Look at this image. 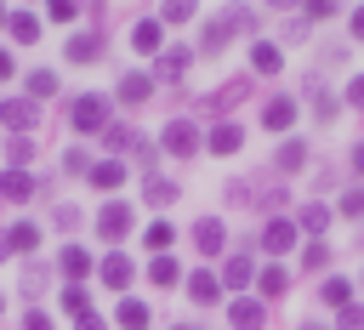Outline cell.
<instances>
[{
    "label": "cell",
    "mask_w": 364,
    "mask_h": 330,
    "mask_svg": "<svg viewBox=\"0 0 364 330\" xmlns=\"http://www.w3.org/2000/svg\"><path fill=\"white\" fill-rule=\"evenodd\" d=\"M108 125H114V102H108L102 91H80V97L68 102V131H80V137L97 131V137H102Z\"/></svg>",
    "instance_id": "1"
},
{
    "label": "cell",
    "mask_w": 364,
    "mask_h": 330,
    "mask_svg": "<svg viewBox=\"0 0 364 330\" xmlns=\"http://www.w3.org/2000/svg\"><path fill=\"white\" fill-rule=\"evenodd\" d=\"M159 148H165L171 159H193V154L205 148V131H199L193 119H171V125L159 131Z\"/></svg>",
    "instance_id": "2"
},
{
    "label": "cell",
    "mask_w": 364,
    "mask_h": 330,
    "mask_svg": "<svg viewBox=\"0 0 364 330\" xmlns=\"http://www.w3.org/2000/svg\"><path fill=\"white\" fill-rule=\"evenodd\" d=\"M256 245H262L267 256H290V250L301 245V233H296V222H290V216H267V222H262V233H256Z\"/></svg>",
    "instance_id": "3"
},
{
    "label": "cell",
    "mask_w": 364,
    "mask_h": 330,
    "mask_svg": "<svg viewBox=\"0 0 364 330\" xmlns=\"http://www.w3.org/2000/svg\"><path fill=\"white\" fill-rule=\"evenodd\" d=\"M250 97V80H228V85H216V91H205L199 97V114H216V119H228L239 102Z\"/></svg>",
    "instance_id": "4"
},
{
    "label": "cell",
    "mask_w": 364,
    "mask_h": 330,
    "mask_svg": "<svg viewBox=\"0 0 364 330\" xmlns=\"http://www.w3.org/2000/svg\"><path fill=\"white\" fill-rule=\"evenodd\" d=\"M131 228H136V216H131V205H125V199H108V205L97 211V233H102L108 245L131 239Z\"/></svg>",
    "instance_id": "5"
},
{
    "label": "cell",
    "mask_w": 364,
    "mask_h": 330,
    "mask_svg": "<svg viewBox=\"0 0 364 330\" xmlns=\"http://www.w3.org/2000/svg\"><path fill=\"white\" fill-rule=\"evenodd\" d=\"M97 279H102V284L119 296V290H131V279H136V262H131L125 250H108V256L97 262Z\"/></svg>",
    "instance_id": "6"
},
{
    "label": "cell",
    "mask_w": 364,
    "mask_h": 330,
    "mask_svg": "<svg viewBox=\"0 0 364 330\" xmlns=\"http://www.w3.org/2000/svg\"><path fill=\"white\" fill-rule=\"evenodd\" d=\"M34 119H40V102H28V97H11V102H0V131H11V137H28V131H34Z\"/></svg>",
    "instance_id": "7"
},
{
    "label": "cell",
    "mask_w": 364,
    "mask_h": 330,
    "mask_svg": "<svg viewBox=\"0 0 364 330\" xmlns=\"http://www.w3.org/2000/svg\"><path fill=\"white\" fill-rule=\"evenodd\" d=\"M34 250H40V228H34V222L0 228V262H6V256H34Z\"/></svg>",
    "instance_id": "8"
},
{
    "label": "cell",
    "mask_w": 364,
    "mask_h": 330,
    "mask_svg": "<svg viewBox=\"0 0 364 330\" xmlns=\"http://www.w3.org/2000/svg\"><path fill=\"white\" fill-rule=\"evenodd\" d=\"M296 119H301V102H296L290 91H279V97L262 102V125H267V131H290Z\"/></svg>",
    "instance_id": "9"
},
{
    "label": "cell",
    "mask_w": 364,
    "mask_h": 330,
    "mask_svg": "<svg viewBox=\"0 0 364 330\" xmlns=\"http://www.w3.org/2000/svg\"><path fill=\"white\" fill-rule=\"evenodd\" d=\"M57 273H63L68 284H85V273H97V262H91V250H85V245H74V239H68V245L57 250Z\"/></svg>",
    "instance_id": "10"
},
{
    "label": "cell",
    "mask_w": 364,
    "mask_h": 330,
    "mask_svg": "<svg viewBox=\"0 0 364 330\" xmlns=\"http://www.w3.org/2000/svg\"><path fill=\"white\" fill-rule=\"evenodd\" d=\"M216 279H222V290H239V296H245V284H256V256H250V250H233Z\"/></svg>",
    "instance_id": "11"
},
{
    "label": "cell",
    "mask_w": 364,
    "mask_h": 330,
    "mask_svg": "<svg viewBox=\"0 0 364 330\" xmlns=\"http://www.w3.org/2000/svg\"><path fill=\"white\" fill-rule=\"evenodd\" d=\"M228 324H233V330H262V324H267L262 296H233V302H228Z\"/></svg>",
    "instance_id": "12"
},
{
    "label": "cell",
    "mask_w": 364,
    "mask_h": 330,
    "mask_svg": "<svg viewBox=\"0 0 364 330\" xmlns=\"http://www.w3.org/2000/svg\"><path fill=\"white\" fill-rule=\"evenodd\" d=\"M188 68H193V46H165L154 57V80H182Z\"/></svg>",
    "instance_id": "13"
},
{
    "label": "cell",
    "mask_w": 364,
    "mask_h": 330,
    "mask_svg": "<svg viewBox=\"0 0 364 330\" xmlns=\"http://www.w3.org/2000/svg\"><path fill=\"white\" fill-rule=\"evenodd\" d=\"M114 97H119L125 108H142V102L154 97V74H142V68H131V74H119V85H114Z\"/></svg>",
    "instance_id": "14"
},
{
    "label": "cell",
    "mask_w": 364,
    "mask_h": 330,
    "mask_svg": "<svg viewBox=\"0 0 364 330\" xmlns=\"http://www.w3.org/2000/svg\"><path fill=\"white\" fill-rule=\"evenodd\" d=\"M205 148H210V154H239V148H245V125H239V119H216V125L205 131Z\"/></svg>",
    "instance_id": "15"
},
{
    "label": "cell",
    "mask_w": 364,
    "mask_h": 330,
    "mask_svg": "<svg viewBox=\"0 0 364 330\" xmlns=\"http://www.w3.org/2000/svg\"><path fill=\"white\" fill-rule=\"evenodd\" d=\"M222 245H228L222 216H199V222H193V250H199V256H222Z\"/></svg>",
    "instance_id": "16"
},
{
    "label": "cell",
    "mask_w": 364,
    "mask_h": 330,
    "mask_svg": "<svg viewBox=\"0 0 364 330\" xmlns=\"http://www.w3.org/2000/svg\"><path fill=\"white\" fill-rule=\"evenodd\" d=\"M182 290H188L199 307H216V302H222V279H216L210 267H193V273L182 279Z\"/></svg>",
    "instance_id": "17"
},
{
    "label": "cell",
    "mask_w": 364,
    "mask_h": 330,
    "mask_svg": "<svg viewBox=\"0 0 364 330\" xmlns=\"http://www.w3.org/2000/svg\"><path fill=\"white\" fill-rule=\"evenodd\" d=\"M63 57H68V63H80V68H85V63H97V57H102V28H85V34H68V46H63Z\"/></svg>",
    "instance_id": "18"
},
{
    "label": "cell",
    "mask_w": 364,
    "mask_h": 330,
    "mask_svg": "<svg viewBox=\"0 0 364 330\" xmlns=\"http://www.w3.org/2000/svg\"><path fill=\"white\" fill-rule=\"evenodd\" d=\"M131 46H136L142 57H159V51H165V23H159V17H142V23L131 28Z\"/></svg>",
    "instance_id": "19"
},
{
    "label": "cell",
    "mask_w": 364,
    "mask_h": 330,
    "mask_svg": "<svg viewBox=\"0 0 364 330\" xmlns=\"http://www.w3.org/2000/svg\"><path fill=\"white\" fill-rule=\"evenodd\" d=\"M34 193H40V182H34L28 171H6V176H0V199H11V205H28Z\"/></svg>",
    "instance_id": "20"
},
{
    "label": "cell",
    "mask_w": 364,
    "mask_h": 330,
    "mask_svg": "<svg viewBox=\"0 0 364 330\" xmlns=\"http://www.w3.org/2000/svg\"><path fill=\"white\" fill-rule=\"evenodd\" d=\"M228 40H233L228 17H210V23H199V57H216V51H222Z\"/></svg>",
    "instance_id": "21"
},
{
    "label": "cell",
    "mask_w": 364,
    "mask_h": 330,
    "mask_svg": "<svg viewBox=\"0 0 364 330\" xmlns=\"http://www.w3.org/2000/svg\"><path fill=\"white\" fill-rule=\"evenodd\" d=\"M125 182V159H91V188L97 193H114Z\"/></svg>",
    "instance_id": "22"
},
{
    "label": "cell",
    "mask_w": 364,
    "mask_h": 330,
    "mask_svg": "<svg viewBox=\"0 0 364 330\" xmlns=\"http://www.w3.org/2000/svg\"><path fill=\"white\" fill-rule=\"evenodd\" d=\"M290 222H296V233H307V239H318V233L330 228V205H318V199H313V205H301V211H296Z\"/></svg>",
    "instance_id": "23"
},
{
    "label": "cell",
    "mask_w": 364,
    "mask_h": 330,
    "mask_svg": "<svg viewBox=\"0 0 364 330\" xmlns=\"http://www.w3.org/2000/svg\"><path fill=\"white\" fill-rule=\"evenodd\" d=\"M256 290H262V302H279V296L290 290V267H279V262H267V267L256 273Z\"/></svg>",
    "instance_id": "24"
},
{
    "label": "cell",
    "mask_w": 364,
    "mask_h": 330,
    "mask_svg": "<svg viewBox=\"0 0 364 330\" xmlns=\"http://www.w3.org/2000/svg\"><path fill=\"white\" fill-rule=\"evenodd\" d=\"M148 302H136V296H119V307H114V324L119 330H148Z\"/></svg>",
    "instance_id": "25"
},
{
    "label": "cell",
    "mask_w": 364,
    "mask_h": 330,
    "mask_svg": "<svg viewBox=\"0 0 364 330\" xmlns=\"http://www.w3.org/2000/svg\"><path fill=\"white\" fill-rule=\"evenodd\" d=\"M301 165H307V142H301V137H284V142H279V154H273V171H284V176H290V171H301Z\"/></svg>",
    "instance_id": "26"
},
{
    "label": "cell",
    "mask_w": 364,
    "mask_h": 330,
    "mask_svg": "<svg viewBox=\"0 0 364 330\" xmlns=\"http://www.w3.org/2000/svg\"><path fill=\"white\" fill-rule=\"evenodd\" d=\"M250 68H256V74H279V68H284V51H279L273 40H256V46H250Z\"/></svg>",
    "instance_id": "27"
},
{
    "label": "cell",
    "mask_w": 364,
    "mask_h": 330,
    "mask_svg": "<svg viewBox=\"0 0 364 330\" xmlns=\"http://www.w3.org/2000/svg\"><path fill=\"white\" fill-rule=\"evenodd\" d=\"M318 302H324V307H336V313H341V307H353V284H347V279H341V273H330V279H324V284H318Z\"/></svg>",
    "instance_id": "28"
},
{
    "label": "cell",
    "mask_w": 364,
    "mask_h": 330,
    "mask_svg": "<svg viewBox=\"0 0 364 330\" xmlns=\"http://www.w3.org/2000/svg\"><path fill=\"white\" fill-rule=\"evenodd\" d=\"M142 199H148V205H159V211H165V205H176V199H182V188H176V182H171V176H159V171H154V176H148V193H142Z\"/></svg>",
    "instance_id": "29"
},
{
    "label": "cell",
    "mask_w": 364,
    "mask_h": 330,
    "mask_svg": "<svg viewBox=\"0 0 364 330\" xmlns=\"http://www.w3.org/2000/svg\"><path fill=\"white\" fill-rule=\"evenodd\" d=\"M148 284H159V290L182 284V267H176V256H154V262H148Z\"/></svg>",
    "instance_id": "30"
},
{
    "label": "cell",
    "mask_w": 364,
    "mask_h": 330,
    "mask_svg": "<svg viewBox=\"0 0 364 330\" xmlns=\"http://www.w3.org/2000/svg\"><path fill=\"white\" fill-rule=\"evenodd\" d=\"M6 28H11V40H17V46H34V40H40V17H28V11H11V17H6Z\"/></svg>",
    "instance_id": "31"
},
{
    "label": "cell",
    "mask_w": 364,
    "mask_h": 330,
    "mask_svg": "<svg viewBox=\"0 0 364 330\" xmlns=\"http://www.w3.org/2000/svg\"><path fill=\"white\" fill-rule=\"evenodd\" d=\"M142 245H148L154 256H171V245H176V228H171V222H148V233H142Z\"/></svg>",
    "instance_id": "32"
},
{
    "label": "cell",
    "mask_w": 364,
    "mask_h": 330,
    "mask_svg": "<svg viewBox=\"0 0 364 330\" xmlns=\"http://www.w3.org/2000/svg\"><path fill=\"white\" fill-rule=\"evenodd\" d=\"M57 302H63V313H68V319H85V313H91V290H85V284H63V296H57Z\"/></svg>",
    "instance_id": "33"
},
{
    "label": "cell",
    "mask_w": 364,
    "mask_h": 330,
    "mask_svg": "<svg viewBox=\"0 0 364 330\" xmlns=\"http://www.w3.org/2000/svg\"><path fill=\"white\" fill-rule=\"evenodd\" d=\"M46 97H57V68H34L28 74V102H46Z\"/></svg>",
    "instance_id": "34"
},
{
    "label": "cell",
    "mask_w": 364,
    "mask_h": 330,
    "mask_svg": "<svg viewBox=\"0 0 364 330\" xmlns=\"http://www.w3.org/2000/svg\"><path fill=\"white\" fill-rule=\"evenodd\" d=\"M102 148H108V154H114V159H119V154H125V148H136V131H131V125H119V119H114V125H108V131H102Z\"/></svg>",
    "instance_id": "35"
},
{
    "label": "cell",
    "mask_w": 364,
    "mask_h": 330,
    "mask_svg": "<svg viewBox=\"0 0 364 330\" xmlns=\"http://www.w3.org/2000/svg\"><path fill=\"white\" fill-rule=\"evenodd\" d=\"M6 159H11L6 171H28V159H34V142H28V137H11V142H6Z\"/></svg>",
    "instance_id": "36"
},
{
    "label": "cell",
    "mask_w": 364,
    "mask_h": 330,
    "mask_svg": "<svg viewBox=\"0 0 364 330\" xmlns=\"http://www.w3.org/2000/svg\"><path fill=\"white\" fill-rule=\"evenodd\" d=\"M336 114H341V97H330V91H318V85H313V119H324V125H330Z\"/></svg>",
    "instance_id": "37"
},
{
    "label": "cell",
    "mask_w": 364,
    "mask_h": 330,
    "mask_svg": "<svg viewBox=\"0 0 364 330\" xmlns=\"http://www.w3.org/2000/svg\"><path fill=\"white\" fill-rule=\"evenodd\" d=\"M336 216H347V222H358V216H364V188H347V193L336 199Z\"/></svg>",
    "instance_id": "38"
},
{
    "label": "cell",
    "mask_w": 364,
    "mask_h": 330,
    "mask_svg": "<svg viewBox=\"0 0 364 330\" xmlns=\"http://www.w3.org/2000/svg\"><path fill=\"white\" fill-rule=\"evenodd\" d=\"M228 28L233 34H256V11L250 6H228Z\"/></svg>",
    "instance_id": "39"
},
{
    "label": "cell",
    "mask_w": 364,
    "mask_h": 330,
    "mask_svg": "<svg viewBox=\"0 0 364 330\" xmlns=\"http://www.w3.org/2000/svg\"><path fill=\"white\" fill-rule=\"evenodd\" d=\"M324 262H330V245H324V239H307V245H301V267H313V273H318Z\"/></svg>",
    "instance_id": "40"
},
{
    "label": "cell",
    "mask_w": 364,
    "mask_h": 330,
    "mask_svg": "<svg viewBox=\"0 0 364 330\" xmlns=\"http://www.w3.org/2000/svg\"><path fill=\"white\" fill-rule=\"evenodd\" d=\"M336 11H341L336 0H307V6H301V17H307V23H330Z\"/></svg>",
    "instance_id": "41"
},
{
    "label": "cell",
    "mask_w": 364,
    "mask_h": 330,
    "mask_svg": "<svg viewBox=\"0 0 364 330\" xmlns=\"http://www.w3.org/2000/svg\"><path fill=\"white\" fill-rule=\"evenodd\" d=\"M193 11H199V6H188V0H171V6H159V23H193Z\"/></svg>",
    "instance_id": "42"
},
{
    "label": "cell",
    "mask_w": 364,
    "mask_h": 330,
    "mask_svg": "<svg viewBox=\"0 0 364 330\" xmlns=\"http://www.w3.org/2000/svg\"><path fill=\"white\" fill-rule=\"evenodd\" d=\"M131 154H136V165H142V171L154 176V165H159V142H148V137H136V148H131Z\"/></svg>",
    "instance_id": "43"
},
{
    "label": "cell",
    "mask_w": 364,
    "mask_h": 330,
    "mask_svg": "<svg viewBox=\"0 0 364 330\" xmlns=\"http://www.w3.org/2000/svg\"><path fill=\"white\" fill-rule=\"evenodd\" d=\"M63 171H68V176H91V154H85V148H68V154H63Z\"/></svg>",
    "instance_id": "44"
},
{
    "label": "cell",
    "mask_w": 364,
    "mask_h": 330,
    "mask_svg": "<svg viewBox=\"0 0 364 330\" xmlns=\"http://www.w3.org/2000/svg\"><path fill=\"white\" fill-rule=\"evenodd\" d=\"M80 11H85V6H74V0H51V6H46V17H51V23H74Z\"/></svg>",
    "instance_id": "45"
},
{
    "label": "cell",
    "mask_w": 364,
    "mask_h": 330,
    "mask_svg": "<svg viewBox=\"0 0 364 330\" xmlns=\"http://www.w3.org/2000/svg\"><path fill=\"white\" fill-rule=\"evenodd\" d=\"M222 193H228V205H256V188H250V182H239V176H233Z\"/></svg>",
    "instance_id": "46"
},
{
    "label": "cell",
    "mask_w": 364,
    "mask_h": 330,
    "mask_svg": "<svg viewBox=\"0 0 364 330\" xmlns=\"http://www.w3.org/2000/svg\"><path fill=\"white\" fill-rule=\"evenodd\" d=\"M336 330H364V302L341 307V313H336Z\"/></svg>",
    "instance_id": "47"
},
{
    "label": "cell",
    "mask_w": 364,
    "mask_h": 330,
    "mask_svg": "<svg viewBox=\"0 0 364 330\" xmlns=\"http://www.w3.org/2000/svg\"><path fill=\"white\" fill-rule=\"evenodd\" d=\"M51 222H57L63 233H74V228H80V205H57V211H51Z\"/></svg>",
    "instance_id": "48"
},
{
    "label": "cell",
    "mask_w": 364,
    "mask_h": 330,
    "mask_svg": "<svg viewBox=\"0 0 364 330\" xmlns=\"http://www.w3.org/2000/svg\"><path fill=\"white\" fill-rule=\"evenodd\" d=\"M46 279H51V273H46V267L34 262V267L23 273V296H40V290H46Z\"/></svg>",
    "instance_id": "49"
},
{
    "label": "cell",
    "mask_w": 364,
    "mask_h": 330,
    "mask_svg": "<svg viewBox=\"0 0 364 330\" xmlns=\"http://www.w3.org/2000/svg\"><path fill=\"white\" fill-rule=\"evenodd\" d=\"M341 102H347V108H364V74H353V80H347V91H341Z\"/></svg>",
    "instance_id": "50"
},
{
    "label": "cell",
    "mask_w": 364,
    "mask_h": 330,
    "mask_svg": "<svg viewBox=\"0 0 364 330\" xmlns=\"http://www.w3.org/2000/svg\"><path fill=\"white\" fill-rule=\"evenodd\" d=\"M23 330H57V324H51V313H40V307H28V313H23Z\"/></svg>",
    "instance_id": "51"
},
{
    "label": "cell",
    "mask_w": 364,
    "mask_h": 330,
    "mask_svg": "<svg viewBox=\"0 0 364 330\" xmlns=\"http://www.w3.org/2000/svg\"><path fill=\"white\" fill-rule=\"evenodd\" d=\"M284 40H307V17H290L284 23Z\"/></svg>",
    "instance_id": "52"
},
{
    "label": "cell",
    "mask_w": 364,
    "mask_h": 330,
    "mask_svg": "<svg viewBox=\"0 0 364 330\" xmlns=\"http://www.w3.org/2000/svg\"><path fill=\"white\" fill-rule=\"evenodd\" d=\"M347 34H353V40H364V6H353V17H347Z\"/></svg>",
    "instance_id": "53"
},
{
    "label": "cell",
    "mask_w": 364,
    "mask_h": 330,
    "mask_svg": "<svg viewBox=\"0 0 364 330\" xmlns=\"http://www.w3.org/2000/svg\"><path fill=\"white\" fill-rule=\"evenodd\" d=\"M11 74H17V57H11L6 46H0V80H11Z\"/></svg>",
    "instance_id": "54"
},
{
    "label": "cell",
    "mask_w": 364,
    "mask_h": 330,
    "mask_svg": "<svg viewBox=\"0 0 364 330\" xmlns=\"http://www.w3.org/2000/svg\"><path fill=\"white\" fill-rule=\"evenodd\" d=\"M74 330H108V319H102V313H85V319H80Z\"/></svg>",
    "instance_id": "55"
},
{
    "label": "cell",
    "mask_w": 364,
    "mask_h": 330,
    "mask_svg": "<svg viewBox=\"0 0 364 330\" xmlns=\"http://www.w3.org/2000/svg\"><path fill=\"white\" fill-rule=\"evenodd\" d=\"M353 171L364 176V142H353Z\"/></svg>",
    "instance_id": "56"
},
{
    "label": "cell",
    "mask_w": 364,
    "mask_h": 330,
    "mask_svg": "<svg viewBox=\"0 0 364 330\" xmlns=\"http://www.w3.org/2000/svg\"><path fill=\"white\" fill-rule=\"evenodd\" d=\"M296 330H324V324H318V319H307V324H296Z\"/></svg>",
    "instance_id": "57"
},
{
    "label": "cell",
    "mask_w": 364,
    "mask_h": 330,
    "mask_svg": "<svg viewBox=\"0 0 364 330\" xmlns=\"http://www.w3.org/2000/svg\"><path fill=\"white\" fill-rule=\"evenodd\" d=\"M6 17H11V11H6V6H0V28H6Z\"/></svg>",
    "instance_id": "58"
},
{
    "label": "cell",
    "mask_w": 364,
    "mask_h": 330,
    "mask_svg": "<svg viewBox=\"0 0 364 330\" xmlns=\"http://www.w3.org/2000/svg\"><path fill=\"white\" fill-rule=\"evenodd\" d=\"M171 330H193V324H171Z\"/></svg>",
    "instance_id": "59"
},
{
    "label": "cell",
    "mask_w": 364,
    "mask_h": 330,
    "mask_svg": "<svg viewBox=\"0 0 364 330\" xmlns=\"http://www.w3.org/2000/svg\"><path fill=\"white\" fill-rule=\"evenodd\" d=\"M0 313H6V296H0Z\"/></svg>",
    "instance_id": "60"
}]
</instances>
